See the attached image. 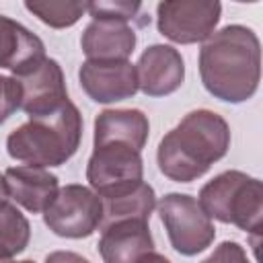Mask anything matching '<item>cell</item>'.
<instances>
[{"mask_svg": "<svg viewBox=\"0 0 263 263\" xmlns=\"http://www.w3.org/2000/svg\"><path fill=\"white\" fill-rule=\"evenodd\" d=\"M199 76L210 95L226 103L249 101L261 78V45L253 29L228 25L199 49Z\"/></svg>", "mask_w": 263, "mask_h": 263, "instance_id": "6da1fadb", "label": "cell"}, {"mask_svg": "<svg viewBox=\"0 0 263 263\" xmlns=\"http://www.w3.org/2000/svg\"><path fill=\"white\" fill-rule=\"evenodd\" d=\"M230 146L226 119L210 109L187 113L158 144L156 160L164 177L191 183L220 160Z\"/></svg>", "mask_w": 263, "mask_h": 263, "instance_id": "7a4b0ae2", "label": "cell"}, {"mask_svg": "<svg viewBox=\"0 0 263 263\" xmlns=\"http://www.w3.org/2000/svg\"><path fill=\"white\" fill-rule=\"evenodd\" d=\"M82 138V117L74 103L66 101L51 113L29 117L6 138L8 154L27 166H60L70 160Z\"/></svg>", "mask_w": 263, "mask_h": 263, "instance_id": "3957f363", "label": "cell"}, {"mask_svg": "<svg viewBox=\"0 0 263 263\" xmlns=\"http://www.w3.org/2000/svg\"><path fill=\"white\" fill-rule=\"evenodd\" d=\"M197 201L210 218L238 226L253 234L257 245L263 220V185L259 179L240 171H224L201 187Z\"/></svg>", "mask_w": 263, "mask_h": 263, "instance_id": "277c9868", "label": "cell"}, {"mask_svg": "<svg viewBox=\"0 0 263 263\" xmlns=\"http://www.w3.org/2000/svg\"><path fill=\"white\" fill-rule=\"evenodd\" d=\"M158 216L173 249L181 255L191 257L205 251L216 236L212 218L201 210L199 201L187 193L164 195L158 201Z\"/></svg>", "mask_w": 263, "mask_h": 263, "instance_id": "5b68a950", "label": "cell"}, {"mask_svg": "<svg viewBox=\"0 0 263 263\" xmlns=\"http://www.w3.org/2000/svg\"><path fill=\"white\" fill-rule=\"evenodd\" d=\"M103 218L101 197L84 185L62 187L53 201L43 212L45 226L64 238H84L90 236Z\"/></svg>", "mask_w": 263, "mask_h": 263, "instance_id": "8992f818", "label": "cell"}, {"mask_svg": "<svg viewBox=\"0 0 263 263\" xmlns=\"http://www.w3.org/2000/svg\"><path fill=\"white\" fill-rule=\"evenodd\" d=\"M142 173L144 164L140 150L119 142L95 146L86 164V181L99 197H107L142 183Z\"/></svg>", "mask_w": 263, "mask_h": 263, "instance_id": "52a82bcc", "label": "cell"}, {"mask_svg": "<svg viewBox=\"0 0 263 263\" xmlns=\"http://www.w3.org/2000/svg\"><path fill=\"white\" fill-rule=\"evenodd\" d=\"M220 14V2L166 0L156 6V25L158 31L175 43H197L210 39Z\"/></svg>", "mask_w": 263, "mask_h": 263, "instance_id": "ba28073f", "label": "cell"}, {"mask_svg": "<svg viewBox=\"0 0 263 263\" xmlns=\"http://www.w3.org/2000/svg\"><path fill=\"white\" fill-rule=\"evenodd\" d=\"M16 80L21 84V109L29 117L51 113L70 101L64 72L60 64L47 55L37 66L16 76Z\"/></svg>", "mask_w": 263, "mask_h": 263, "instance_id": "9c48e42d", "label": "cell"}, {"mask_svg": "<svg viewBox=\"0 0 263 263\" xmlns=\"http://www.w3.org/2000/svg\"><path fill=\"white\" fill-rule=\"evenodd\" d=\"M82 90L97 103H115L138 92L136 66L123 62H95L86 60L78 70Z\"/></svg>", "mask_w": 263, "mask_h": 263, "instance_id": "30bf717a", "label": "cell"}, {"mask_svg": "<svg viewBox=\"0 0 263 263\" xmlns=\"http://www.w3.org/2000/svg\"><path fill=\"white\" fill-rule=\"evenodd\" d=\"M136 74L138 90L148 97H166L183 84L185 64L175 47L156 43L142 51L136 64Z\"/></svg>", "mask_w": 263, "mask_h": 263, "instance_id": "8fae6325", "label": "cell"}, {"mask_svg": "<svg viewBox=\"0 0 263 263\" xmlns=\"http://www.w3.org/2000/svg\"><path fill=\"white\" fill-rule=\"evenodd\" d=\"M154 251L150 226L144 220H123L101 228L103 263H142Z\"/></svg>", "mask_w": 263, "mask_h": 263, "instance_id": "7c38bea8", "label": "cell"}, {"mask_svg": "<svg viewBox=\"0 0 263 263\" xmlns=\"http://www.w3.org/2000/svg\"><path fill=\"white\" fill-rule=\"evenodd\" d=\"M80 47L88 60L123 62L136 47V31L121 21L92 18L80 37Z\"/></svg>", "mask_w": 263, "mask_h": 263, "instance_id": "4fadbf2b", "label": "cell"}, {"mask_svg": "<svg viewBox=\"0 0 263 263\" xmlns=\"http://www.w3.org/2000/svg\"><path fill=\"white\" fill-rule=\"evenodd\" d=\"M43 58V41L21 23L0 14V68H8L16 78L37 66Z\"/></svg>", "mask_w": 263, "mask_h": 263, "instance_id": "5bb4252c", "label": "cell"}, {"mask_svg": "<svg viewBox=\"0 0 263 263\" xmlns=\"http://www.w3.org/2000/svg\"><path fill=\"white\" fill-rule=\"evenodd\" d=\"M4 179L10 197L33 214L45 212L60 191L58 177L41 166H10L6 168Z\"/></svg>", "mask_w": 263, "mask_h": 263, "instance_id": "9a60e30c", "label": "cell"}, {"mask_svg": "<svg viewBox=\"0 0 263 263\" xmlns=\"http://www.w3.org/2000/svg\"><path fill=\"white\" fill-rule=\"evenodd\" d=\"M148 129V117L140 109H105L95 119V146L119 142L142 152Z\"/></svg>", "mask_w": 263, "mask_h": 263, "instance_id": "2e32d148", "label": "cell"}, {"mask_svg": "<svg viewBox=\"0 0 263 263\" xmlns=\"http://www.w3.org/2000/svg\"><path fill=\"white\" fill-rule=\"evenodd\" d=\"M103 203V218H101V228L123 222V220H150V214L156 205V195L154 189L148 183H138L129 189H123L119 193L101 197Z\"/></svg>", "mask_w": 263, "mask_h": 263, "instance_id": "e0dca14e", "label": "cell"}, {"mask_svg": "<svg viewBox=\"0 0 263 263\" xmlns=\"http://www.w3.org/2000/svg\"><path fill=\"white\" fill-rule=\"evenodd\" d=\"M31 238L29 220L10 201H0V261L25 251Z\"/></svg>", "mask_w": 263, "mask_h": 263, "instance_id": "ac0fdd59", "label": "cell"}, {"mask_svg": "<svg viewBox=\"0 0 263 263\" xmlns=\"http://www.w3.org/2000/svg\"><path fill=\"white\" fill-rule=\"evenodd\" d=\"M84 2H55V0H35V2H25V8L33 12L41 23L53 27V29H64L72 27L84 12H86Z\"/></svg>", "mask_w": 263, "mask_h": 263, "instance_id": "d6986e66", "label": "cell"}, {"mask_svg": "<svg viewBox=\"0 0 263 263\" xmlns=\"http://www.w3.org/2000/svg\"><path fill=\"white\" fill-rule=\"evenodd\" d=\"M140 8H142L140 2H90L86 6L92 18H111L127 25L129 21L138 18L136 14L140 12Z\"/></svg>", "mask_w": 263, "mask_h": 263, "instance_id": "ffe728a7", "label": "cell"}, {"mask_svg": "<svg viewBox=\"0 0 263 263\" xmlns=\"http://www.w3.org/2000/svg\"><path fill=\"white\" fill-rule=\"evenodd\" d=\"M21 109V84L14 76L0 74V125Z\"/></svg>", "mask_w": 263, "mask_h": 263, "instance_id": "44dd1931", "label": "cell"}, {"mask_svg": "<svg viewBox=\"0 0 263 263\" xmlns=\"http://www.w3.org/2000/svg\"><path fill=\"white\" fill-rule=\"evenodd\" d=\"M201 263H251V261L247 259V253H245V249H242L238 242H234V240H224V242L218 245V247L214 249V253H212L208 259H203Z\"/></svg>", "mask_w": 263, "mask_h": 263, "instance_id": "7402d4cb", "label": "cell"}, {"mask_svg": "<svg viewBox=\"0 0 263 263\" xmlns=\"http://www.w3.org/2000/svg\"><path fill=\"white\" fill-rule=\"evenodd\" d=\"M45 263H90V261L72 251H55L45 257Z\"/></svg>", "mask_w": 263, "mask_h": 263, "instance_id": "603a6c76", "label": "cell"}, {"mask_svg": "<svg viewBox=\"0 0 263 263\" xmlns=\"http://www.w3.org/2000/svg\"><path fill=\"white\" fill-rule=\"evenodd\" d=\"M142 263H171V261H168L164 255H158L156 251H152V253H150Z\"/></svg>", "mask_w": 263, "mask_h": 263, "instance_id": "cb8c5ba5", "label": "cell"}, {"mask_svg": "<svg viewBox=\"0 0 263 263\" xmlns=\"http://www.w3.org/2000/svg\"><path fill=\"white\" fill-rule=\"evenodd\" d=\"M10 193H8V185H6V179L4 175H0V201H8Z\"/></svg>", "mask_w": 263, "mask_h": 263, "instance_id": "d4e9b609", "label": "cell"}, {"mask_svg": "<svg viewBox=\"0 0 263 263\" xmlns=\"http://www.w3.org/2000/svg\"><path fill=\"white\" fill-rule=\"evenodd\" d=\"M2 263H33V261H2Z\"/></svg>", "mask_w": 263, "mask_h": 263, "instance_id": "484cf974", "label": "cell"}]
</instances>
